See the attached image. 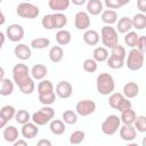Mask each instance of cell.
<instances>
[{"label":"cell","instance_id":"obj_42","mask_svg":"<svg viewBox=\"0 0 146 146\" xmlns=\"http://www.w3.org/2000/svg\"><path fill=\"white\" fill-rule=\"evenodd\" d=\"M82 66H83V70H84L86 72H88V73H94V72L97 71L98 64H97V62H96L94 58H87V59H84Z\"/></svg>","mask_w":146,"mask_h":146},{"label":"cell","instance_id":"obj_29","mask_svg":"<svg viewBox=\"0 0 146 146\" xmlns=\"http://www.w3.org/2000/svg\"><path fill=\"white\" fill-rule=\"evenodd\" d=\"M110 52L107 50V48L105 47H97L94 49L92 52V58L97 62V63H102V62H106V59L108 58Z\"/></svg>","mask_w":146,"mask_h":146},{"label":"cell","instance_id":"obj_24","mask_svg":"<svg viewBox=\"0 0 146 146\" xmlns=\"http://www.w3.org/2000/svg\"><path fill=\"white\" fill-rule=\"evenodd\" d=\"M56 41L59 46H66L71 42L72 40V35L70 33V31L67 30H64V29H60L58 30V32L56 33Z\"/></svg>","mask_w":146,"mask_h":146},{"label":"cell","instance_id":"obj_11","mask_svg":"<svg viewBox=\"0 0 146 146\" xmlns=\"http://www.w3.org/2000/svg\"><path fill=\"white\" fill-rule=\"evenodd\" d=\"M72 92H73V87L68 81H59L56 84L55 94L57 97L62 99H67L71 97Z\"/></svg>","mask_w":146,"mask_h":146},{"label":"cell","instance_id":"obj_3","mask_svg":"<svg viewBox=\"0 0 146 146\" xmlns=\"http://www.w3.org/2000/svg\"><path fill=\"white\" fill-rule=\"evenodd\" d=\"M54 116H55V110L50 107V105H44L38 112L31 115V120L33 123H35L39 127V125H44L48 122H50L54 119Z\"/></svg>","mask_w":146,"mask_h":146},{"label":"cell","instance_id":"obj_39","mask_svg":"<svg viewBox=\"0 0 146 146\" xmlns=\"http://www.w3.org/2000/svg\"><path fill=\"white\" fill-rule=\"evenodd\" d=\"M15 113H16V110H15V107L11 106V105H5V106L1 107V110H0V114H1L8 122L15 117Z\"/></svg>","mask_w":146,"mask_h":146},{"label":"cell","instance_id":"obj_40","mask_svg":"<svg viewBox=\"0 0 146 146\" xmlns=\"http://www.w3.org/2000/svg\"><path fill=\"white\" fill-rule=\"evenodd\" d=\"M56 98H57V96H56L55 91L43 94V95H39V100L42 105H52L55 103Z\"/></svg>","mask_w":146,"mask_h":146},{"label":"cell","instance_id":"obj_8","mask_svg":"<svg viewBox=\"0 0 146 146\" xmlns=\"http://www.w3.org/2000/svg\"><path fill=\"white\" fill-rule=\"evenodd\" d=\"M96 111V103L90 99H82L76 103L75 105V112L78 115L81 116H88L92 114Z\"/></svg>","mask_w":146,"mask_h":146},{"label":"cell","instance_id":"obj_52","mask_svg":"<svg viewBox=\"0 0 146 146\" xmlns=\"http://www.w3.org/2000/svg\"><path fill=\"white\" fill-rule=\"evenodd\" d=\"M7 123H8V121L0 114V129H3V128L7 125Z\"/></svg>","mask_w":146,"mask_h":146},{"label":"cell","instance_id":"obj_30","mask_svg":"<svg viewBox=\"0 0 146 146\" xmlns=\"http://www.w3.org/2000/svg\"><path fill=\"white\" fill-rule=\"evenodd\" d=\"M131 24L132 27L137 30H144L146 27V15L143 13H138L133 15V17L131 18Z\"/></svg>","mask_w":146,"mask_h":146},{"label":"cell","instance_id":"obj_37","mask_svg":"<svg viewBox=\"0 0 146 146\" xmlns=\"http://www.w3.org/2000/svg\"><path fill=\"white\" fill-rule=\"evenodd\" d=\"M86 138V132L82 130H75L70 135V144L72 145H79L81 144Z\"/></svg>","mask_w":146,"mask_h":146},{"label":"cell","instance_id":"obj_13","mask_svg":"<svg viewBox=\"0 0 146 146\" xmlns=\"http://www.w3.org/2000/svg\"><path fill=\"white\" fill-rule=\"evenodd\" d=\"M119 131L121 139L125 141H132L137 137V130L132 124H123L122 127L119 128Z\"/></svg>","mask_w":146,"mask_h":146},{"label":"cell","instance_id":"obj_38","mask_svg":"<svg viewBox=\"0 0 146 146\" xmlns=\"http://www.w3.org/2000/svg\"><path fill=\"white\" fill-rule=\"evenodd\" d=\"M15 120L19 124H24L31 120V114L26 110H18L15 113Z\"/></svg>","mask_w":146,"mask_h":146},{"label":"cell","instance_id":"obj_6","mask_svg":"<svg viewBox=\"0 0 146 146\" xmlns=\"http://www.w3.org/2000/svg\"><path fill=\"white\" fill-rule=\"evenodd\" d=\"M120 127H121V120H120V117L117 115H115V114H111V115H108L103 121L100 128H102V131H103L104 135L112 136V135H114L119 130Z\"/></svg>","mask_w":146,"mask_h":146},{"label":"cell","instance_id":"obj_9","mask_svg":"<svg viewBox=\"0 0 146 146\" xmlns=\"http://www.w3.org/2000/svg\"><path fill=\"white\" fill-rule=\"evenodd\" d=\"M25 31L19 24H10L6 30V36L11 42H19L24 38Z\"/></svg>","mask_w":146,"mask_h":146},{"label":"cell","instance_id":"obj_32","mask_svg":"<svg viewBox=\"0 0 146 146\" xmlns=\"http://www.w3.org/2000/svg\"><path fill=\"white\" fill-rule=\"evenodd\" d=\"M50 46V40L48 38H42V36H39V38H35L31 41V47L33 49H38V50H41V49H46L47 47Z\"/></svg>","mask_w":146,"mask_h":146},{"label":"cell","instance_id":"obj_10","mask_svg":"<svg viewBox=\"0 0 146 146\" xmlns=\"http://www.w3.org/2000/svg\"><path fill=\"white\" fill-rule=\"evenodd\" d=\"M90 15L87 11H78L74 16V25L80 31H86L90 27Z\"/></svg>","mask_w":146,"mask_h":146},{"label":"cell","instance_id":"obj_5","mask_svg":"<svg viewBox=\"0 0 146 146\" xmlns=\"http://www.w3.org/2000/svg\"><path fill=\"white\" fill-rule=\"evenodd\" d=\"M16 13L19 17L22 18H27V19H33L36 18L40 14V9L38 6L31 3V2H21L16 7Z\"/></svg>","mask_w":146,"mask_h":146},{"label":"cell","instance_id":"obj_16","mask_svg":"<svg viewBox=\"0 0 146 146\" xmlns=\"http://www.w3.org/2000/svg\"><path fill=\"white\" fill-rule=\"evenodd\" d=\"M47 73H48V70L43 64H35L32 66L30 71V74L33 78V80H42L46 78Z\"/></svg>","mask_w":146,"mask_h":146},{"label":"cell","instance_id":"obj_41","mask_svg":"<svg viewBox=\"0 0 146 146\" xmlns=\"http://www.w3.org/2000/svg\"><path fill=\"white\" fill-rule=\"evenodd\" d=\"M133 127L138 132H146V116L145 115H138L133 122Z\"/></svg>","mask_w":146,"mask_h":146},{"label":"cell","instance_id":"obj_36","mask_svg":"<svg viewBox=\"0 0 146 146\" xmlns=\"http://www.w3.org/2000/svg\"><path fill=\"white\" fill-rule=\"evenodd\" d=\"M106 62H107V66L113 68V70H119V68H122L124 66V59L115 57V56H112V55L108 56Z\"/></svg>","mask_w":146,"mask_h":146},{"label":"cell","instance_id":"obj_26","mask_svg":"<svg viewBox=\"0 0 146 146\" xmlns=\"http://www.w3.org/2000/svg\"><path fill=\"white\" fill-rule=\"evenodd\" d=\"M52 19H54V29L56 30L64 29L67 24V17L62 11H55V14H52Z\"/></svg>","mask_w":146,"mask_h":146},{"label":"cell","instance_id":"obj_15","mask_svg":"<svg viewBox=\"0 0 146 146\" xmlns=\"http://www.w3.org/2000/svg\"><path fill=\"white\" fill-rule=\"evenodd\" d=\"M82 38H83L84 43L88 44V46H96L100 40L99 33L97 31H95V30H89V29L84 31Z\"/></svg>","mask_w":146,"mask_h":146},{"label":"cell","instance_id":"obj_56","mask_svg":"<svg viewBox=\"0 0 146 146\" xmlns=\"http://www.w3.org/2000/svg\"><path fill=\"white\" fill-rule=\"evenodd\" d=\"M130 2V0H119V3H120V6L122 7V6H125V5H128Z\"/></svg>","mask_w":146,"mask_h":146},{"label":"cell","instance_id":"obj_7","mask_svg":"<svg viewBox=\"0 0 146 146\" xmlns=\"http://www.w3.org/2000/svg\"><path fill=\"white\" fill-rule=\"evenodd\" d=\"M30 76H31V74H30V70H29L27 65H25L23 63H18L13 67V80L17 86L23 83Z\"/></svg>","mask_w":146,"mask_h":146},{"label":"cell","instance_id":"obj_22","mask_svg":"<svg viewBox=\"0 0 146 146\" xmlns=\"http://www.w3.org/2000/svg\"><path fill=\"white\" fill-rule=\"evenodd\" d=\"M13 92H14V82L7 78L0 80V95L6 97V96H10Z\"/></svg>","mask_w":146,"mask_h":146},{"label":"cell","instance_id":"obj_45","mask_svg":"<svg viewBox=\"0 0 146 146\" xmlns=\"http://www.w3.org/2000/svg\"><path fill=\"white\" fill-rule=\"evenodd\" d=\"M41 25L46 30H54V19H52V14H47L43 16L41 19Z\"/></svg>","mask_w":146,"mask_h":146},{"label":"cell","instance_id":"obj_25","mask_svg":"<svg viewBox=\"0 0 146 146\" xmlns=\"http://www.w3.org/2000/svg\"><path fill=\"white\" fill-rule=\"evenodd\" d=\"M102 21L106 25H112L117 21V13L114 9H106L102 11Z\"/></svg>","mask_w":146,"mask_h":146},{"label":"cell","instance_id":"obj_49","mask_svg":"<svg viewBox=\"0 0 146 146\" xmlns=\"http://www.w3.org/2000/svg\"><path fill=\"white\" fill-rule=\"evenodd\" d=\"M137 7L140 10V13H146V0H137Z\"/></svg>","mask_w":146,"mask_h":146},{"label":"cell","instance_id":"obj_46","mask_svg":"<svg viewBox=\"0 0 146 146\" xmlns=\"http://www.w3.org/2000/svg\"><path fill=\"white\" fill-rule=\"evenodd\" d=\"M131 106H132L131 102H130L128 98L123 97V98L121 99V102L117 104V106H116V108H115V110H117L119 112H122V111H124V110H127V108H130Z\"/></svg>","mask_w":146,"mask_h":146},{"label":"cell","instance_id":"obj_57","mask_svg":"<svg viewBox=\"0 0 146 146\" xmlns=\"http://www.w3.org/2000/svg\"><path fill=\"white\" fill-rule=\"evenodd\" d=\"M5 78V70L2 66H0V80H2Z\"/></svg>","mask_w":146,"mask_h":146},{"label":"cell","instance_id":"obj_28","mask_svg":"<svg viewBox=\"0 0 146 146\" xmlns=\"http://www.w3.org/2000/svg\"><path fill=\"white\" fill-rule=\"evenodd\" d=\"M64 57V50L60 46H54L49 50V59L52 63H59Z\"/></svg>","mask_w":146,"mask_h":146},{"label":"cell","instance_id":"obj_53","mask_svg":"<svg viewBox=\"0 0 146 146\" xmlns=\"http://www.w3.org/2000/svg\"><path fill=\"white\" fill-rule=\"evenodd\" d=\"M70 1L75 6H83L87 2V0H70Z\"/></svg>","mask_w":146,"mask_h":146},{"label":"cell","instance_id":"obj_17","mask_svg":"<svg viewBox=\"0 0 146 146\" xmlns=\"http://www.w3.org/2000/svg\"><path fill=\"white\" fill-rule=\"evenodd\" d=\"M139 94V86L136 82H127L123 86V96L128 99L137 97Z\"/></svg>","mask_w":146,"mask_h":146},{"label":"cell","instance_id":"obj_4","mask_svg":"<svg viewBox=\"0 0 146 146\" xmlns=\"http://www.w3.org/2000/svg\"><path fill=\"white\" fill-rule=\"evenodd\" d=\"M100 38H102V42L105 48H112L119 43L117 31L111 25H105L102 27Z\"/></svg>","mask_w":146,"mask_h":146},{"label":"cell","instance_id":"obj_27","mask_svg":"<svg viewBox=\"0 0 146 146\" xmlns=\"http://www.w3.org/2000/svg\"><path fill=\"white\" fill-rule=\"evenodd\" d=\"M136 117H137L136 112L130 107V108H127V110H124V111L121 112L120 120H121V122L123 124H133Z\"/></svg>","mask_w":146,"mask_h":146},{"label":"cell","instance_id":"obj_51","mask_svg":"<svg viewBox=\"0 0 146 146\" xmlns=\"http://www.w3.org/2000/svg\"><path fill=\"white\" fill-rule=\"evenodd\" d=\"M14 146H27V141L24 140V139H16L14 143H13Z\"/></svg>","mask_w":146,"mask_h":146},{"label":"cell","instance_id":"obj_58","mask_svg":"<svg viewBox=\"0 0 146 146\" xmlns=\"http://www.w3.org/2000/svg\"><path fill=\"white\" fill-rule=\"evenodd\" d=\"M24 1H26V2H30V1H32V0H24Z\"/></svg>","mask_w":146,"mask_h":146},{"label":"cell","instance_id":"obj_34","mask_svg":"<svg viewBox=\"0 0 146 146\" xmlns=\"http://www.w3.org/2000/svg\"><path fill=\"white\" fill-rule=\"evenodd\" d=\"M138 38H139V35L137 34V32L129 31L124 35V43L130 48H136L137 42H138Z\"/></svg>","mask_w":146,"mask_h":146},{"label":"cell","instance_id":"obj_50","mask_svg":"<svg viewBox=\"0 0 146 146\" xmlns=\"http://www.w3.org/2000/svg\"><path fill=\"white\" fill-rule=\"evenodd\" d=\"M36 145L38 146H51V141L49 139H40Z\"/></svg>","mask_w":146,"mask_h":146},{"label":"cell","instance_id":"obj_48","mask_svg":"<svg viewBox=\"0 0 146 146\" xmlns=\"http://www.w3.org/2000/svg\"><path fill=\"white\" fill-rule=\"evenodd\" d=\"M137 49H139L140 51L145 52V48H146V36L145 35H139L138 38V42H137Z\"/></svg>","mask_w":146,"mask_h":146},{"label":"cell","instance_id":"obj_23","mask_svg":"<svg viewBox=\"0 0 146 146\" xmlns=\"http://www.w3.org/2000/svg\"><path fill=\"white\" fill-rule=\"evenodd\" d=\"M70 0H48V6L54 11H64L70 7Z\"/></svg>","mask_w":146,"mask_h":146},{"label":"cell","instance_id":"obj_54","mask_svg":"<svg viewBox=\"0 0 146 146\" xmlns=\"http://www.w3.org/2000/svg\"><path fill=\"white\" fill-rule=\"evenodd\" d=\"M5 41H6V34L0 31V50H1V48H2V46H3V43H5Z\"/></svg>","mask_w":146,"mask_h":146},{"label":"cell","instance_id":"obj_12","mask_svg":"<svg viewBox=\"0 0 146 146\" xmlns=\"http://www.w3.org/2000/svg\"><path fill=\"white\" fill-rule=\"evenodd\" d=\"M22 136L25 138V139H33L34 137L38 136L39 133V128L35 123L33 122H26L24 124H22Z\"/></svg>","mask_w":146,"mask_h":146},{"label":"cell","instance_id":"obj_35","mask_svg":"<svg viewBox=\"0 0 146 146\" xmlns=\"http://www.w3.org/2000/svg\"><path fill=\"white\" fill-rule=\"evenodd\" d=\"M62 119L66 124H75L78 122V114L72 110H66L63 112Z\"/></svg>","mask_w":146,"mask_h":146},{"label":"cell","instance_id":"obj_20","mask_svg":"<svg viewBox=\"0 0 146 146\" xmlns=\"http://www.w3.org/2000/svg\"><path fill=\"white\" fill-rule=\"evenodd\" d=\"M49 129L51 131V133L54 135H57V136H60L65 132L66 130V127H65V122L63 120H59V119H52L50 121V124H49Z\"/></svg>","mask_w":146,"mask_h":146},{"label":"cell","instance_id":"obj_33","mask_svg":"<svg viewBox=\"0 0 146 146\" xmlns=\"http://www.w3.org/2000/svg\"><path fill=\"white\" fill-rule=\"evenodd\" d=\"M36 90H38V95L48 94V92L54 91V86H52V83H51L50 80H43V79H42V80L38 83Z\"/></svg>","mask_w":146,"mask_h":146},{"label":"cell","instance_id":"obj_19","mask_svg":"<svg viewBox=\"0 0 146 146\" xmlns=\"http://www.w3.org/2000/svg\"><path fill=\"white\" fill-rule=\"evenodd\" d=\"M2 137L7 143H14L16 139H18V130L14 125H6L3 128Z\"/></svg>","mask_w":146,"mask_h":146},{"label":"cell","instance_id":"obj_2","mask_svg":"<svg viewBox=\"0 0 146 146\" xmlns=\"http://www.w3.org/2000/svg\"><path fill=\"white\" fill-rule=\"evenodd\" d=\"M144 59L145 56L143 51L137 48H131L124 62V65H127V67L131 71H139L144 66Z\"/></svg>","mask_w":146,"mask_h":146},{"label":"cell","instance_id":"obj_31","mask_svg":"<svg viewBox=\"0 0 146 146\" xmlns=\"http://www.w3.org/2000/svg\"><path fill=\"white\" fill-rule=\"evenodd\" d=\"M18 88H19V90H21L22 94H24V95H31L34 91V89H35V83H34L33 78L30 76L27 80H25L23 83H21L18 86Z\"/></svg>","mask_w":146,"mask_h":146},{"label":"cell","instance_id":"obj_55","mask_svg":"<svg viewBox=\"0 0 146 146\" xmlns=\"http://www.w3.org/2000/svg\"><path fill=\"white\" fill-rule=\"evenodd\" d=\"M5 23H6V17H5V15H3L2 10L0 9V25H3Z\"/></svg>","mask_w":146,"mask_h":146},{"label":"cell","instance_id":"obj_47","mask_svg":"<svg viewBox=\"0 0 146 146\" xmlns=\"http://www.w3.org/2000/svg\"><path fill=\"white\" fill-rule=\"evenodd\" d=\"M104 3L108 9H119V8H121V6L119 3V0H104Z\"/></svg>","mask_w":146,"mask_h":146},{"label":"cell","instance_id":"obj_18","mask_svg":"<svg viewBox=\"0 0 146 146\" xmlns=\"http://www.w3.org/2000/svg\"><path fill=\"white\" fill-rule=\"evenodd\" d=\"M87 13L97 16L103 11V2L100 0H87Z\"/></svg>","mask_w":146,"mask_h":146},{"label":"cell","instance_id":"obj_14","mask_svg":"<svg viewBox=\"0 0 146 146\" xmlns=\"http://www.w3.org/2000/svg\"><path fill=\"white\" fill-rule=\"evenodd\" d=\"M15 56L21 60H27L31 58V48L25 43H18L14 49Z\"/></svg>","mask_w":146,"mask_h":146},{"label":"cell","instance_id":"obj_1","mask_svg":"<svg viewBox=\"0 0 146 146\" xmlns=\"http://www.w3.org/2000/svg\"><path fill=\"white\" fill-rule=\"evenodd\" d=\"M96 88H97V91L103 96H107L112 94L115 89V82L113 76L110 73L98 74L96 79Z\"/></svg>","mask_w":146,"mask_h":146},{"label":"cell","instance_id":"obj_21","mask_svg":"<svg viewBox=\"0 0 146 146\" xmlns=\"http://www.w3.org/2000/svg\"><path fill=\"white\" fill-rule=\"evenodd\" d=\"M132 29V24H131V18L123 16L121 17L119 21H116V31L119 33L125 34L127 32H129Z\"/></svg>","mask_w":146,"mask_h":146},{"label":"cell","instance_id":"obj_44","mask_svg":"<svg viewBox=\"0 0 146 146\" xmlns=\"http://www.w3.org/2000/svg\"><path fill=\"white\" fill-rule=\"evenodd\" d=\"M124 96H123V94H121V92H112V94H110V98H108V105L112 107V108H116V106H117V104L121 102V99L123 98Z\"/></svg>","mask_w":146,"mask_h":146},{"label":"cell","instance_id":"obj_43","mask_svg":"<svg viewBox=\"0 0 146 146\" xmlns=\"http://www.w3.org/2000/svg\"><path fill=\"white\" fill-rule=\"evenodd\" d=\"M111 55L112 56H115V57H119V58H122V59H125L127 57V51H125V48L121 44H115L114 47L111 48Z\"/></svg>","mask_w":146,"mask_h":146},{"label":"cell","instance_id":"obj_59","mask_svg":"<svg viewBox=\"0 0 146 146\" xmlns=\"http://www.w3.org/2000/svg\"><path fill=\"white\" fill-rule=\"evenodd\" d=\"M1 2H2V0H0V5H1Z\"/></svg>","mask_w":146,"mask_h":146}]
</instances>
